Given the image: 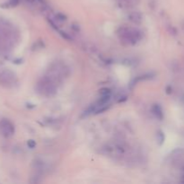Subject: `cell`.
Instances as JSON below:
<instances>
[{
    "label": "cell",
    "mask_w": 184,
    "mask_h": 184,
    "mask_svg": "<svg viewBox=\"0 0 184 184\" xmlns=\"http://www.w3.org/2000/svg\"><path fill=\"white\" fill-rule=\"evenodd\" d=\"M118 35L123 41H127L129 44H136L141 39V32L137 29L129 27H120L118 30Z\"/></svg>",
    "instance_id": "cell-1"
},
{
    "label": "cell",
    "mask_w": 184,
    "mask_h": 184,
    "mask_svg": "<svg viewBox=\"0 0 184 184\" xmlns=\"http://www.w3.org/2000/svg\"><path fill=\"white\" fill-rule=\"evenodd\" d=\"M0 132L5 137H10L14 134V124L7 119H2L0 120Z\"/></svg>",
    "instance_id": "cell-2"
},
{
    "label": "cell",
    "mask_w": 184,
    "mask_h": 184,
    "mask_svg": "<svg viewBox=\"0 0 184 184\" xmlns=\"http://www.w3.org/2000/svg\"><path fill=\"white\" fill-rule=\"evenodd\" d=\"M16 79V75L11 71H4L0 76V83L2 85H12Z\"/></svg>",
    "instance_id": "cell-3"
},
{
    "label": "cell",
    "mask_w": 184,
    "mask_h": 184,
    "mask_svg": "<svg viewBox=\"0 0 184 184\" xmlns=\"http://www.w3.org/2000/svg\"><path fill=\"white\" fill-rule=\"evenodd\" d=\"M152 110H153V113L156 115L158 118V119L162 120L164 118L163 110H162L161 107L158 104H154V106H153V108H152Z\"/></svg>",
    "instance_id": "cell-4"
},
{
    "label": "cell",
    "mask_w": 184,
    "mask_h": 184,
    "mask_svg": "<svg viewBox=\"0 0 184 184\" xmlns=\"http://www.w3.org/2000/svg\"><path fill=\"white\" fill-rule=\"evenodd\" d=\"M110 89H107V88H103V89H101L100 91L101 95H105V94H110Z\"/></svg>",
    "instance_id": "cell-5"
},
{
    "label": "cell",
    "mask_w": 184,
    "mask_h": 184,
    "mask_svg": "<svg viewBox=\"0 0 184 184\" xmlns=\"http://www.w3.org/2000/svg\"><path fill=\"white\" fill-rule=\"evenodd\" d=\"M35 142L33 141V140H29L28 141V145H29V147H31V148H33V147L35 146Z\"/></svg>",
    "instance_id": "cell-6"
},
{
    "label": "cell",
    "mask_w": 184,
    "mask_h": 184,
    "mask_svg": "<svg viewBox=\"0 0 184 184\" xmlns=\"http://www.w3.org/2000/svg\"><path fill=\"white\" fill-rule=\"evenodd\" d=\"M18 3H19V0H10V2H9V4L12 6H14V5H18Z\"/></svg>",
    "instance_id": "cell-7"
}]
</instances>
